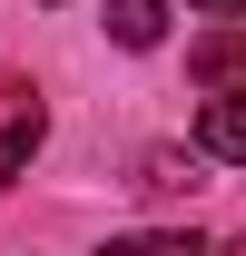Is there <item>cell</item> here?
Instances as JSON below:
<instances>
[{
  "label": "cell",
  "mask_w": 246,
  "mask_h": 256,
  "mask_svg": "<svg viewBox=\"0 0 246 256\" xmlns=\"http://www.w3.org/2000/svg\"><path fill=\"white\" fill-rule=\"evenodd\" d=\"M108 40L118 50H158L168 40V0H108Z\"/></svg>",
  "instance_id": "4"
},
{
  "label": "cell",
  "mask_w": 246,
  "mask_h": 256,
  "mask_svg": "<svg viewBox=\"0 0 246 256\" xmlns=\"http://www.w3.org/2000/svg\"><path fill=\"white\" fill-rule=\"evenodd\" d=\"M187 10H216V20H246V0H187Z\"/></svg>",
  "instance_id": "7"
},
{
  "label": "cell",
  "mask_w": 246,
  "mask_h": 256,
  "mask_svg": "<svg viewBox=\"0 0 246 256\" xmlns=\"http://www.w3.org/2000/svg\"><path fill=\"white\" fill-rule=\"evenodd\" d=\"M138 188H197V158H178V148H148V158H138Z\"/></svg>",
  "instance_id": "6"
},
{
  "label": "cell",
  "mask_w": 246,
  "mask_h": 256,
  "mask_svg": "<svg viewBox=\"0 0 246 256\" xmlns=\"http://www.w3.org/2000/svg\"><path fill=\"white\" fill-rule=\"evenodd\" d=\"M187 69H197V89H207V98L246 89V20H226V30H207L197 50H187Z\"/></svg>",
  "instance_id": "1"
},
{
  "label": "cell",
  "mask_w": 246,
  "mask_h": 256,
  "mask_svg": "<svg viewBox=\"0 0 246 256\" xmlns=\"http://www.w3.org/2000/svg\"><path fill=\"white\" fill-rule=\"evenodd\" d=\"M197 158H226V168H246V89L207 98V118H197Z\"/></svg>",
  "instance_id": "2"
},
{
  "label": "cell",
  "mask_w": 246,
  "mask_h": 256,
  "mask_svg": "<svg viewBox=\"0 0 246 256\" xmlns=\"http://www.w3.org/2000/svg\"><path fill=\"white\" fill-rule=\"evenodd\" d=\"M40 138H50V118H40V98H30V89H20V118L0 128V188H10V178H20V168H30V158H40Z\"/></svg>",
  "instance_id": "3"
},
{
  "label": "cell",
  "mask_w": 246,
  "mask_h": 256,
  "mask_svg": "<svg viewBox=\"0 0 246 256\" xmlns=\"http://www.w3.org/2000/svg\"><path fill=\"white\" fill-rule=\"evenodd\" d=\"M98 256H207V246H197L187 226H138V236H108Z\"/></svg>",
  "instance_id": "5"
}]
</instances>
